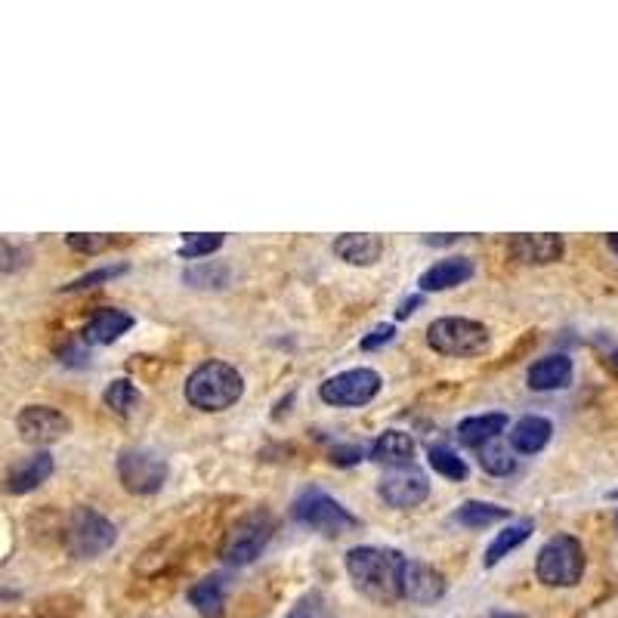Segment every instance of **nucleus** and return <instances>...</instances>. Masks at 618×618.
Listing matches in <instances>:
<instances>
[{
  "instance_id": "obj_1",
  "label": "nucleus",
  "mask_w": 618,
  "mask_h": 618,
  "mask_svg": "<svg viewBox=\"0 0 618 618\" xmlns=\"http://www.w3.org/2000/svg\"><path fill=\"white\" fill-rule=\"evenodd\" d=\"M346 575L365 601L393 606L405 594V566L408 560L393 547L359 545L346 550Z\"/></svg>"
},
{
  "instance_id": "obj_2",
  "label": "nucleus",
  "mask_w": 618,
  "mask_h": 618,
  "mask_svg": "<svg viewBox=\"0 0 618 618\" xmlns=\"http://www.w3.org/2000/svg\"><path fill=\"white\" fill-rule=\"evenodd\" d=\"M241 396H245V378L238 368L223 359L201 363L186 381V402L207 415L233 408Z\"/></svg>"
},
{
  "instance_id": "obj_3",
  "label": "nucleus",
  "mask_w": 618,
  "mask_h": 618,
  "mask_svg": "<svg viewBox=\"0 0 618 618\" xmlns=\"http://www.w3.org/2000/svg\"><path fill=\"white\" fill-rule=\"evenodd\" d=\"M584 557L582 542L569 532H560L547 542L538 557H535V575L547 587H575L584 579Z\"/></svg>"
},
{
  "instance_id": "obj_4",
  "label": "nucleus",
  "mask_w": 618,
  "mask_h": 618,
  "mask_svg": "<svg viewBox=\"0 0 618 618\" xmlns=\"http://www.w3.org/2000/svg\"><path fill=\"white\" fill-rule=\"evenodd\" d=\"M427 344L439 356H452V359H467L486 353L491 344L489 328L476 319L464 316H442L427 325Z\"/></svg>"
},
{
  "instance_id": "obj_5",
  "label": "nucleus",
  "mask_w": 618,
  "mask_h": 618,
  "mask_svg": "<svg viewBox=\"0 0 618 618\" xmlns=\"http://www.w3.org/2000/svg\"><path fill=\"white\" fill-rule=\"evenodd\" d=\"M275 520L266 510H251L238 520L236 526L229 528L226 542L219 547V560L229 566H248L254 563L257 557L266 550L273 542Z\"/></svg>"
},
{
  "instance_id": "obj_6",
  "label": "nucleus",
  "mask_w": 618,
  "mask_h": 618,
  "mask_svg": "<svg viewBox=\"0 0 618 618\" xmlns=\"http://www.w3.org/2000/svg\"><path fill=\"white\" fill-rule=\"evenodd\" d=\"M118 542V528L109 516L93 508H78L66 526V550L74 560H96Z\"/></svg>"
},
{
  "instance_id": "obj_7",
  "label": "nucleus",
  "mask_w": 618,
  "mask_h": 618,
  "mask_svg": "<svg viewBox=\"0 0 618 618\" xmlns=\"http://www.w3.org/2000/svg\"><path fill=\"white\" fill-rule=\"evenodd\" d=\"M294 520L304 523V526L316 528V532H322V535H331V538L359 528V520L337 498H331L328 491L319 489H307L294 501Z\"/></svg>"
},
{
  "instance_id": "obj_8",
  "label": "nucleus",
  "mask_w": 618,
  "mask_h": 618,
  "mask_svg": "<svg viewBox=\"0 0 618 618\" xmlns=\"http://www.w3.org/2000/svg\"><path fill=\"white\" fill-rule=\"evenodd\" d=\"M381 387V371H375V368H349V371L331 375L328 381H322L319 400L331 405V408H359V405L378 400Z\"/></svg>"
},
{
  "instance_id": "obj_9",
  "label": "nucleus",
  "mask_w": 618,
  "mask_h": 618,
  "mask_svg": "<svg viewBox=\"0 0 618 618\" xmlns=\"http://www.w3.org/2000/svg\"><path fill=\"white\" fill-rule=\"evenodd\" d=\"M118 479L121 486L130 491V495H140V498H148V495H158L167 483V461H164L158 452L152 449H124L118 455Z\"/></svg>"
},
{
  "instance_id": "obj_10",
  "label": "nucleus",
  "mask_w": 618,
  "mask_h": 618,
  "mask_svg": "<svg viewBox=\"0 0 618 618\" xmlns=\"http://www.w3.org/2000/svg\"><path fill=\"white\" fill-rule=\"evenodd\" d=\"M378 495L390 508L412 510L430 498V479L415 464L412 467H396V471L383 473L381 483H378Z\"/></svg>"
},
{
  "instance_id": "obj_11",
  "label": "nucleus",
  "mask_w": 618,
  "mask_h": 618,
  "mask_svg": "<svg viewBox=\"0 0 618 618\" xmlns=\"http://www.w3.org/2000/svg\"><path fill=\"white\" fill-rule=\"evenodd\" d=\"M69 418L54 405H25L16 415V430L28 445H54L69 433Z\"/></svg>"
},
{
  "instance_id": "obj_12",
  "label": "nucleus",
  "mask_w": 618,
  "mask_h": 618,
  "mask_svg": "<svg viewBox=\"0 0 618 618\" xmlns=\"http://www.w3.org/2000/svg\"><path fill=\"white\" fill-rule=\"evenodd\" d=\"M130 328H133V316H130L128 309H96L91 319L84 322V328H81V341L87 346H109L115 341H121Z\"/></svg>"
},
{
  "instance_id": "obj_13",
  "label": "nucleus",
  "mask_w": 618,
  "mask_h": 618,
  "mask_svg": "<svg viewBox=\"0 0 618 618\" xmlns=\"http://www.w3.org/2000/svg\"><path fill=\"white\" fill-rule=\"evenodd\" d=\"M508 251L516 263L545 266V263H557L563 257L566 241L557 233H547V236H510Z\"/></svg>"
},
{
  "instance_id": "obj_14",
  "label": "nucleus",
  "mask_w": 618,
  "mask_h": 618,
  "mask_svg": "<svg viewBox=\"0 0 618 618\" xmlns=\"http://www.w3.org/2000/svg\"><path fill=\"white\" fill-rule=\"evenodd\" d=\"M445 575L430 563H408L405 566V601L418 606H433L445 597Z\"/></svg>"
},
{
  "instance_id": "obj_15",
  "label": "nucleus",
  "mask_w": 618,
  "mask_h": 618,
  "mask_svg": "<svg viewBox=\"0 0 618 618\" xmlns=\"http://www.w3.org/2000/svg\"><path fill=\"white\" fill-rule=\"evenodd\" d=\"M56 471V457L50 452H35L32 457L19 461L7 473V491L10 495H28V491L40 489Z\"/></svg>"
},
{
  "instance_id": "obj_16",
  "label": "nucleus",
  "mask_w": 618,
  "mask_h": 618,
  "mask_svg": "<svg viewBox=\"0 0 618 618\" xmlns=\"http://www.w3.org/2000/svg\"><path fill=\"white\" fill-rule=\"evenodd\" d=\"M471 275H473L471 257H445V260H437V263H433L427 273H420L418 288H420V294L449 292V288L464 285Z\"/></svg>"
},
{
  "instance_id": "obj_17",
  "label": "nucleus",
  "mask_w": 618,
  "mask_h": 618,
  "mask_svg": "<svg viewBox=\"0 0 618 618\" xmlns=\"http://www.w3.org/2000/svg\"><path fill=\"white\" fill-rule=\"evenodd\" d=\"M331 251L349 266H375L383 257V238L368 236V233H346V236L334 238Z\"/></svg>"
},
{
  "instance_id": "obj_18",
  "label": "nucleus",
  "mask_w": 618,
  "mask_h": 618,
  "mask_svg": "<svg viewBox=\"0 0 618 618\" xmlns=\"http://www.w3.org/2000/svg\"><path fill=\"white\" fill-rule=\"evenodd\" d=\"M526 383L535 393H554V390H563L572 383V359L563 353H554L545 356L538 363L528 365Z\"/></svg>"
},
{
  "instance_id": "obj_19",
  "label": "nucleus",
  "mask_w": 618,
  "mask_h": 618,
  "mask_svg": "<svg viewBox=\"0 0 618 618\" xmlns=\"http://www.w3.org/2000/svg\"><path fill=\"white\" fill-rule=\"evenodd\" d=\"M415 439L408 437L405 430H383L378 442L368 449V457L375 464H387V467H412L415 464Z\"/></svg>"
},
{
  "instance_id": "obj_20",
  "label": "nucleus",
  "mask_w": 618,
  "mask_h": 618,
  "mask_svg": "<svg viewBox=\"0 0 618 618\" xmlns=\"http://www.w3.org/2000/svg\"><path fill=\"white\" fill-rule=\"evenodd\" d=\"M554 439V424L542 415H526L513 424V433H510V449L516 455H538L545 452L547 442Z\"/></svg>"
},
{
  "instance_id": "obj_21",
  "label": "nucleus",
  "mask_w": 618,
  "mask_h": 618,
  "mask_svg": "<svg viewBox=\"0 0 618 618\" xmlns=\"http://www.w3.org/2000/svg\"><path fill=\"white\" fill-rule=\"evenodd\" d=\"M508 415L504 412H489V415H473L457 424V442L464 449H483L504 433Z\"/></svg>"
},
{
  "instance_id": "obj_22",
  "label": "nucleus",
  "mask_w": 618,
  "mask_h": 618,
  "mask_svg": "<svg viewBox=\"0 0 618 618\" xmlns=\"http://www.w3.org/2000/svg\"><path fill=\"white\" fill-rule=\"evenodd\" d=\"M226 597H229V582L223 575H207L199 584L189 587V603L192 609L204 618H219L226 609Z\"/></svg>"
},
{
  "instance_id": "obj_23",
  "label": "nucleus",
  "mask_w": 618,
  "mask_h": 618,
  "mask_svg": "<svg viewBox=\"0 0 618 618\" xmlns=\"http://www.w3.org/2000/svg\"><path fill=\"white\" fill-rule=\"evenodd\" d=\"M532 532H535V523L528 520V516H523V520H516V523H510V526H504L501 532H495V542H491L489 547H486V569H491V566H498L508 554H513L520 545H526L528 538H532Z\"/></svg>"
},
{
  "instance_id": "obj_24",
  "label": "nucleus",
  "mask_w": 618,
  "mask_h": 618,
  "mask_svg": "<svg viewBox=\"0 0 618 618\" xmlns=\"http://www.w3.org/2000/svg\"><path fill=\"white\" fill-rule=\"evenodd\" d=\"M510 520V510L501 508V504H491V501H464L461 508L455 510V523L464 528H489L495 523H504Z\"/></svg>"
},
{
  "instance_id": "obj_25",
  "label": "nucleus",
  "mask_w": 618,
  "mask_h": 618,
  "mask_svg": "<svg viewBox=\"0 0 618 618\" xmlns=\"http://www.w3.org/2000/svg\"><path fill=\"white\" fill-rule=\"evenodd\" d=\"M229 266H223V263H214V260H201L199 266H189L186 273H182V282L189 285V288H204V292H219V288H226L229 285Z\"/></svg>"
},
{
  "instance_id": "obj_26",
  "label": "nucleus",
  "mask_w": 618,
  "mask_h": 618,
  "mask_svg": "<svg viewBox=\"0 0 618 618\" xmlns=\"http://www.w3.org/2000/svg\"><path fill=\"white\" fill-rule=\"evenodd\" d=\"M140 400H143V393L136 390V383L130 381V378H115L106 387V393H103V402L109 405L115 415H124V418L136 412Z\"/></svg>"
},
{
  "instance_id": "obj_27",
  "label": "nucleus",
  "mask_w": 618,
  "mask_h": 618,
  "mask_svg": "<svg viewBox=\"0 0 618 618\" xmlns=\"http://www.w3.org/2000/svg\"><path fill=\"white\" fill-rule=\"evenodd\" d=\"M427 461H430V467L439 473V476H445V479H452V483H461V479H467V461L457 455L455 449H449V445H430L427 449Z\"/></svg>"
},
{
  "instance_id": "obj_28",
  "label": "nucleus",
  "mask_w": 618,
  "mask_h": 618,
  "mask_svg": "<svg viewBox=\"0 0 618 618\" xmlns=\"http://www.w3.org/2000/svg\"><path fill=\"white\" fill-rule=\"evenodd\" d=\"M513 455H516L513 449L501 445V442L495 439V442L479 449V464H483V471L489 473V476H510V473L516 471V457Z\"/></svg>"
},
{
  "instance_id": "obj_29",
  "label": "nucleus",
  "mask_w": 618,
  "mask_h": 618,
  "mask_svg": "<svg viewBox=\"0 0 618 618\" xmlns=\"http://www.w3.org/2000/svg\"><path fill=\"white\" fill-rule=\"evenodd\" d=\"M223 248V236L219 233H204V236H195V233H182V245L177 254L182 260H204V257L217 254Z\"/></svg>"
},
{
  "instance_id": "obj_30",
  "label": "nucleus",
  "mask_w": 618,
  "mask_h": 618,
  "mask_svg": "<svg viewBox=\"0 0 618 618\" xmlns=\"http://www.w3.org/2000/svg\"><path fill=\"white\" fill-rule=\"evenodd\" d=\"M66 245L78 254H106L118 245H128V238L121 236H93V233H72L66 236Z\"/></svg>"
},
{
  "instance_id": "obj_31",
  "label": "nucleus",
  "mask_w": 618,
  "mask_h": 618,
  "mask_svg": "<svg viewBox=\"0 0 618 618\" xmlns=\"http://www.w3.org/2000/svg\"><path fill=\"white\" fill-rule=\"evenodd\" d=\"M128 270H130L128 263H109V266H99V270H91L87 275H81V278H74V282H69V285H62V294L87 292V288H96V285L109 282V278H118V275H124Z\"/></svg>"
},
{
  "instance_id": "obj_32",
  "label": "nucleus",
  "mask_w": 618,
  "mask_h": 618,
  "mask_svg": "<svg viewBox=\"0 0 618 618\" xmlns=\"http://www.w3.org/2000/svg\"><path fill=\"white\" fill-rule=\"evenodd\" d=\"M288 618H334L331 616V606L322 594H307L300 601L294 603V609L288 613Z\"/></svg>"
},
{
  "instance_id": "obj_33",
  "label": "nucleus",
  "mask_w": 618,
  "mask_h": 618,
  "mask_svg": "<svg viewBox=\"0 0 618 618\" xmlns=\"http://www.w3.org/2000/svg\"><path fill=\"white\" fill-rule=\"evenodd\" d=\"M396 325H390V322H381V325H375L368 334H365L363 341H359V349L363 353H375V349H381V346H387L390 341H396Z\"/></svg>"
},
{
  "instance_id": "obj_34",
  "label": "nucleus",
  "mask_w": 618,
  "mask_h": 618,
  "mask_svg": "<svg viewBox=\"0 0 618 618\" xmlns=\"http://www.w3.org/2000/svg\"><path fill=\"white\" fill-rule=\"evenodd\" d=\"M25 263H28V248H16L13 241L0 245V270H3V275L16 273Z\"/></svg>"
},
{
  "instance_id": "obj_35",
  "label": "nucleus",
  "mask_w": 618,
  "mask_h": 618,
  "mask_svg": "<svg viewBox=\"0 0 618 618\" xmlns=\"http://www.w3.org/2000/svg\"><path fill=\"white\" fill-rule=\"evenodd\" d=\"M363 457L365 452L359 445H334L331 449V464H337V467H356Z\"/></svg>"
},
{
  "instance_id": "obj_36",
  "label": "nucleus",
  "mask_w": 618,
  "mask_h": 618,
  "mask_svg": "<svg viewBox=\"0 0 618 618\" xmlns=\"http://www.w3.org/2000/svg\"><path fill=\"white\" fill-rule=\"evenodd\" d=\"M424 307V294H412V297H405L400 307H396V322H405V319H412L415 316V309Z\"/></svg>"
},
{
  "instance_id": "obj_37",
  "label": "nucleus",
  "mask_w": 618,
  "mask_h": 618,
  "mask_svg": "<svg viewBox=\"0 0 618 618\" xmlns=\"http://www.w3.org/2000/svg\"><path fill=\"white\" fill-rule=\"evenodd\" d=\"M457 238H461V236H445V238H442V236H430V238H424V241H427V245H455Z\"/></svg>"
},
{
  "instance_id": "obj_38",
  "label": "nucleus",
  "mask_w": 618,
  "mask_h": 618,
  "mask_svg": "<svg viewBox=\"0 0 618 618\" xmlns=\"http://www.w3.org/2000/svg\"><path fill=\"white\" fill-rule=\"evenodd\" d=\"M491 618H526V616H516V613H491Z\"/></svg>"
},
{
  "instance_id": "obj_39",
  "label": "nucleus",
  "mask_w": 618,
  "mask_h": 618,
  "mask_svg": "<svg viewBox=\"0 0 618 618\" xmlns=\"http://www.w3.org/2000/svg\"><path fill=\"white\" fill-rule=\"evenodd\" d=\"M609 248H613V251L618 254V233H616V236H609Z\"/></svg>"
},
{
  "instance_id": "obj_40",
  "label": "nucleus",
  "mask_w": 618,
  "mask_h": 618,
  "mask_svg": "<svg viewBox=\"0 0 618 618\" xmlns=\"http://www.w3.org/2000/svg\"><path fill=\"white\" fill-rule=\"evenodd\" d=\"M606 498H609V501H618V489L609 491V495H606Z\"/></svg>"
},
{
  "instance_id": "obj_41",
  "label": "nucleus",
  "mask_w": 618,
  "mask_h": 618,
  "mask_svg": "<svg viewBox=\"0 0 618 618\" xmlns=\"http://www.w3.org/2000/svg\"><path fill=\"white\" fill-rule=\"evenodd\" d=\"M613 359H616V365H618V353H613Z\"/></svg>"
}]
</instances>
